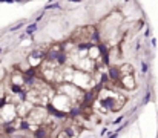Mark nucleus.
<instances>
[{"label": "nucleus", "instance_id": "ddd939ff", "mask_svg": "<svg viewBox=\"0 0 158 138\" xmlns=\"http://www.w3.org/2000/svg\"><path fill=\"white\" fill-rule=\"evenodd\" d=\"M141 72L143 74L147 72V63H144V61H141Z\"/></svg>", "mask_w": 158, "mask_h": 138}, {"label": "nucleus", "instance_id": "9b49d317", "mask_svg": "<svg viewBox=\"0 0 158 138\" xmlns=\"http://www.w3.org/2000/svg\"><path fill=\"white\" fill-rule=\"evenodd\" d=\"M23 25H25L23 22H20V23H17V25H14V26H12V28H11V29H9V31H11V32H14V31H17V29H20V28H22Z\"/></svg>", "mask_w": 158, "mask_h": 138}, {"label": "nucleus", "instance_id": "0eeeda50", "mask_svg": "<svg viewBox=\"0 0 158 138\" xmlns=\"http://www.w3.org/2000/svg\"><path fill=\"white\" fill-rule=\"evenodd\" d=\"M101 54V49H100V45L98 43H89V48H88V57L91 60H97Z\"/></svg>", "mask_w": 158, "mask_h": 138}, {"label": "nucleus", "instance_id": "f8f14e48", "mask_svg": "<svg viewBox=\"0 0 158 138\" xmlns=\"http://www.w3.org/2000/svg\"><path fill=\"white\" fill-rule=\"evenodd\" d=\"M56 8H60L58 3H49V5L46 6V9H56Z\"/></svg>", "mask_w": 158, "mask_h": 138}, {"label": "nucleus", "instance_id": "4468645a", "mask_svg": "<svg viewBox=\"0 0 158 138\" xmlns=\"http://www.w3.org/2000/svg\"><path fill=\"white\" fill-rule=\"evenodd\" d=\"M123 118H125V117H118V118H117V120L114 121V124H118V123H121V121H123Z\"/></svg>", "mask_w": 158, "mask_h": 138}, {"label": "nucleus", "instance_id": "6e6552de", "mask_svg": "<svg viewBox=\"0 0 158 138\" xmlns=\"http://www.w3.org/2000/svg\"><path fill=\"white\" fill-rule=\"evenodd\" d=\"M120 74L121 75H127V74H134V66L132 65H129V63H125V65H121L120 68Z\"/></svg>", "mask_w": 158, "mask_h": 138}, {"label": "nucleus", "instance_id": "423d86ee", "mask_svg": "<svg viewBox=\"0 0 158 138\" xmlns=\"http://www.w3.org/2000/svg\"><path fill=\"white\" fill-rule=\"evenodd\" d=\"M120 87L126 89V91H132V89H135L137 83H135V77L134 74H127V75H121L120 77V81H118Z\"/></svg>", "mask_w": 158, "mask_h": 138}, {"label": "nucleus", "instance_id": "dca6fc26", "mask_svg": "<svg viewBox=\"0 0 158 138\" xmlns=\"http://www.w3.org/2000/svg\"><path fill=\"white\" fill-rule=\"evenodd\" d=\"M51 2H56V0H51Z\"/></svg>", "mask_w": 158, "mask_h": 138}, {"label": "nucleus", "instance_id": "20e7f679", "mask_svg": "<svg viewBox=\"0 0 158 138\" xmlns=\"http://www.w3.org/2000/svg\"><path fill=\"white\" fill-rule=\"evenodd\" d=\"M46 52H48V46H40V48H36L34 51L29 52L28 55V63L31 68H38L42 65V61L46 58Z\"/></svg>", "mask_w": 158, "mask_h": 138}, {"label": "nucleus", "instance_id": "39448f33", "mask_svg": "<svg viewBox=\"0 0 158 138\" xmlns=\"http://www.w3.org/2000/svg\"><path fill=\"white\" fill-rule=\"evenodd\" d=\"M25 85H26L25 74L16 68V71L11 74V87H25Z\"/></svg>", "mask_w": 158, "mask_h": 138}, {"label": "nucleus", "instance_id": "2eb2a0df", "mask_svg": "<svg viewBox=\"0 0 158 138\" xmlns=\"http://www.w3.org/2000/svg\"><path fill=\"white\" fill-rule=\"evenodd\" d=\"M0 2H3V3H12L14 0H0Z\"/></svg>", "mask_w": 158, "mask_h": 138}, {"label": "nucleus", "instance_id": "f257e3e1", "mask_svg": "<svg viewBox=\"0 0 158 138\" xmlns=\"http://www.w3.org/2000/svg\"><path fill=\"white\" fill-rule=\"evenodd\" d=\"M57 91L66 94L74 103H77V105H81L83 97H85V89H81L80 86H77L72 81H61V83H58V85H57Z\"/></svg>", "mask_w": 158, "mask_h": 138}, {"label": "nucleus", "instance_id": "f03ea898", "mask_svg": "<svg viewBox=\"0 0 158 138\" xmlns=\"http://www.w3.org/2000/svg\"><path fill=\"white\" fill-rule=\"evenodd\" d=\"M49 105H51L52 107H56L57 110H60V112L71 114L74 105H77V103H74L66 94L57 91V92H54L52 98H51V101H49Z\"/></svg>", "mask_w": 158, "mask_h": 138}, {"label": "nucleus", "instance_id": "f3484780", "mask_svg": "<svg viewBox=\"0 0 158 138\" xmlns=\"http://www.w3.org/2000/svg\"><path fill=\"white\" fill-rule=\"evenodd\" d=\"M0 54H2V49H0Z\"/></svg>", "mask_w": 158, "mask_h": 138}, {"label": "nucleus", "instance_id": "1a4fd4ad", "mask_svg": "<svg viewBox=\"0 0 158 138\" xmlns=\"http://www.w3.org/2000/svg\"><path fill=\"white\" fill-rule=\"evenodd\" d=\"M56 137H58V138H69L71 134H69V130H68V129H60V132H57Z\"/></svg>", "mask_w": 158, "mask_h": 138}, {"label": "nucleus", "instance_id": "9d476101", "mask_svg": "<svg viewBox=\"0 0 158 138\" xmlns=\"http://www.w3.org/2000/svg\"><path fill=\"white\" fill-rule=\"evenodd\" d=\"M37 31V22H34V23H31L28 28H26V34H28V36H32L34 32Z\"/></svg>", "mask_w": 158, "mask_h": 138}, {"label": "nucleus", "instance_id": "7ed1b4c3", "mask_svg": "<svg viewBox=\"0 0 158 138\" xmlns=\"http://www.w3.org/2000/svg\"><path fill=\"white\" fill-rule=\"evenodd\" d=\"M72 83H75L77 86H80L81 89H86V87H92L95 83L98 81H94V77L91 75V72H86L83 69H78L74 66V72H72Z\"/></svg>", "mask_w": 158, "mask_h": 138}]
</instances>
